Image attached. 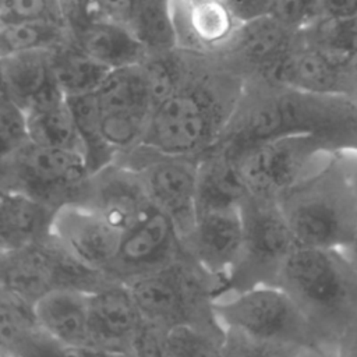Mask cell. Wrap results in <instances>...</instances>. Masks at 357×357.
<instances>
[{"instance_id": "484cf974", "label": "cell", "mask_w": 357, "mask_h": 357, "mask_svg": "<svg viewBox=\"0 0 357 357\" xmlns=\"http://www.w3.org/2000/svg\"><path fill=\"white\" fill-rule=\"evenodd\" d=\"M247 194V185L231 155L218 148L199 155L197 205L240 204Z\"/></svg>"}, {"instance_id": "9a60e30c", "label": "cell", "mask_w": 357, "mask_h": 357, "mask_svg": "<svg viewBox=\"0 0 357 357\" xmlns=\"http://www.w3.org/2000/svg\"><path fill=\"white\" fill-rule=\"evenodd\" d=\"M78 202L95 209L121 233L155 206L139 173L119 162L91 174Z\"/></svg>"}, {"instance_id": "cb8c5ba5", "label": "cell", "mask_w": 357, "mask_h": 357, "mask_svg": "<svg viewBox=\"0 0 357 357\" xmlns=\"http://www.w3.org/2000/svg\"><path fill=\"white\" fill-rule=\"evenodd\" d=\"M63 356L61 346L40 328L35 304L0 290V356Z\"/></svg>"}, {"instance_id": "2e32d148", "label": "cell", "mask_w": 357, "mask_h": 357, "mask_svg": "<svg viewBox=\"0 0 357 357\" xmlns=\"http://www.w3.org/2000/svg\"><path fill=\"white\" fill-rule=\"evenodd\" d=\"M121 231L82 202L60 206L50 236L85 265L107 275L121 240Z\"/></svg>"}, {"instance_id": "8d00e7d4", "label": "cell", "mask_w": 357, "mask_h": 357, "mask_svg": "<svg viewBox=\"0 0 357 357\" xmlns=\"http://www.w3.org/2000/svg\"><path fill=\"white\" fill-rule=\"evenodd\" d=\"M222 1L240 24L269 14V0H222Z\"/></svg>"}, {"instance_id": "836d02e7", "label": "cell", "mask_w": 357, "mask_h": 357, "mask_svg": "<svg viewBox=\"0 0 357 357\" xmlns=\"http://www.w3.org/2000/svg\"><path fill=\"white\" fill-rule=\"evenodd\" d=\"M29 141L25 109L0 92V156L17 151Z\"/></svg>"}, {"instance_id": "83f0119b", "label": "cell", "mask_w": 357, "mask_h": 357, "mask_svg": "<svg viewBox=\"0 0 357 357\" xmlns=\"http://www.w3.org/2000/svg\"><path fill=\"white\" fill-rule=\"evenodd\" d=\"M25 112L31 142L82 153L75 120L66 96L32 106Z\"/></svg>"}, {"instance_id": "f546056e", "label": "cell", "mask_w": 357, "mask_h": 357, "mask_svg": "<svg viewBox=\"0 0 357 357\" xmlns=\"http://www.w3.org/2000/svg\"><path fill=\"white\" fill-rule=\"evenodd\" d=\"M71 42V32L63 21H24L0 24V56L54 50Z\"/></svg>"}, {"instance_id": "1f68e13d", "label": "cell", "mask_w": 357, "mask_h": 357, "mask_svg": "<svg viewBox=\"0 0 357 357\" xmlns=\"http://www.w3.org/2000/svg\"><path fill=\"white\" fill-rule=\"evenodd\" d=\"M225 333L213 332L190 324L167 328L165 356H222Z\"/></svg>"}, {"instance_id": "5bb4252c", "label": "cell", "mask_w": 357, "mask_h": 357, "mask_svg": "<svg viewBox=\"0 0 357 357\" xmlns=\"http://www.w3.org/2000/svg\"><path fill=\"white\" fill-rule=\"evenodd\" d=\"M144 315L130 289L109 280L89 293V332L98 354L132 356Z\"/></svg>"}, {"instance_id": "603a6c76", "label": "cell", "mask_w": 357, "mask_h": 357, "mask_svg": "<svg viewBox=\"0 0 357 357\" xmlns=\"http://www.w3.org/2000/svg\"><path fill=\"white\" fill-rule=\"evenodd\" d=\"M49 237L0 252V290L35 304L42 296L57 289Z\"/></svg>"}, {"instance_id": "74e56055", "label": "cell", "mask_w": 357, "mask_h": 357, "mask_svg": "<svg viewBox=\"0 0 357 357\" xmlns=\"http://www.w3.org/2000/svg\"><path fill=\"white\" fill-rule=\"evenodd\" d=\"M176 6H185V4H190V3H194L197 0H173Z\"/></svg>"}, {"instance_id": "44dd1931", "label": "cell", "mask_w": 357, "mask_h": 357, "mask_svg": "<svg viewBox=\"0 0 357 357\" xmlns=\"http://www.w3.org/2000/svg\"><path fill=\"white\" fill-rule=\"evenodd\" d=\"M67 25L73 43L112 70L138 64L149 54L134 32L119 21L98 18L68 21Z\"/></svg>"}, {"instance_id": "8fae6325", "label": "cell", "mask_w": 357, "mask_h": 357, "mask_svg": "<svg viewBox=\"0 0 357 357\" xmlns=\"http://www.w3.org/2000/svg\"><path fill=\"white\" fill-rule=\"evenodd\" d=\"M244 240V219L240 204L197 205V216L185 250L220 280V297L227 278L240 258Z\"/></svg>"}, {"instance_id": "52a82bcc", "label": "cell", "mask_w": 357, "mask_h": 357, "mask_svg": "<svg viewBox=\"0 0 357 357\" xmlns=\"http://www.w3.org/2000/svg\"><path fill=\"white\" fill-rule=\"evenodd\" d=\"M276 284L297 303L314 329L346 305L349 280L336 250L297 245L286 258Z\"/></svg>"}, {"instance_id": "277c9868", "label": "cell", "mask_w": 357, "mask_h": 357, "mask_svg": "<svg viewBox=\"0 0 357 357\" xmlns=\"http://www.w3.org/2000/svg\"><path fill=\"white\" fill-rule=\"evenodd\" d=\"M91 172L79 151L28 142L0 156V188L28 194L56 209L78 202Z\"/></svg>"}, {"instance_id": "e0dca14e", "label": "cell", "mask_w": 357, "mask_h": 357, "mask_svg": "<svg viewBox=\"0 0 357 357\" xmlns=\"http://www.w3.org/2000/svg\"><path fill=\"white\" fill-rule=\"evenodd\" d=\"M350 59L305 43L298 38L297 45L278 63L266 78L305 93L340 96L346 92L349 84L347 61Z\"/></svg>"}, {"instance_id": "ac0fdd59", "label": "cell", "mask_w": 357, "mask_h": 357, "mask_svg": "<svg viewBox=\"0 0 357 357\" xmlns=\"http://www.w3.org/2000/svg\"><path fill=\"white\" fill-rule=\"evenodd\" d=\"M89 293L54 289L35 303L40 328L61 346L63 356L98 354L89 332Z\"/></svg>"}, {"instance_id": "7a4b0ae2", "label": "cell", "mask_w": 357, "mask_h": 357, "mask_svg": "<svg viewBox=\"0 0 357 357\" xmlns=\"http://www.w3.org/2000/svg\"><path fill=\"white\" fill-rule=\"evenodd\" d=\"M145 319L166 328L190 324L225 333L215 312L220 280L187 250L169 264L123 282Z\"/></svg>"}, {"instance_id": "d590c367", "label": "cell", "mask_w": 357, "mask_h": 357, "mask_svg": "<svg viewBox=\"0 0 357 357\" xmlns=\"http://www.w3.org/2000/svg\"><path fill=\"white\" fill-rule=\"evenodd\" d=\"M354 14H357V0H312L308 24L319 20L347 18Z\"/></svg>"}, {"instance_id": "6da1fadb", "label": "cell", "mask_w": 357, "mask_h": 357, "mask_svg": "<svg viewBox=\"0 0 357 357\" xmlns=\"http://www.w3.org/2000/svg\"><path fill=\"white\" fill-rule=\"evenodd\" d=\"M185 52L183 79L155 106L141 144L163 153L199 156L225 132L247 78L216 54Z\"/></svg>"}, {"instance_id": "e575fe53", "label": "cell", "mask_w": 357, "mask_h": 357, "mask_svg": "<svg viewBox=\"0 0 357 357\" xmlns=\"http://www.w3.org/2000/svg\"><path fill=\"white\" fill-rule=\"evenodd\" d=\"M311 1L312 0H269V15L300 31L308 24Z\"/></svg>"}, {"instance_id": "f1b7e54d", "label": "cell", "mask_w": 357, "mask_h": 357, "mask_svg": "<svg viewBox=\"0 0 357 357\" xmlns=\"http://www.w3.org/2000/svg\"><path fill=\"white\" fill-rule=\"evenodd\" d=\"M67 100L75 120L81 151L86 166L91 174H95L106 166L112 165L117 155V152L109 145L103 135L100 112L95 92L71 96L67 98Z\"/></svg>"}, {"instance_id": "4fadbf2b", "label": "cell", "mask_w": 357, "mask_h": 357, "mask_svg": "<svg viewBox=\"0 0 357 357\" xmlns=\"http://www.w3.org/2000/svg\"><path fill=\"white\" fill-rule=\"evenodd\" d=\"M298 38V31L268 14L240 24L216 56L245 78H266Z\"/></svg>"}, {"instance_id": "ffe728a7", "label": "cell", "mask_w": 357, "mask_h": 357, "mask_svg": "<svg viewBox=\"0 0 357 357\" xmlns=\"http://www.w3.org/2000/svg\"><path fill=\"white\" fill-rule=\"evenodd\" d=\"M106 18L127 25L149 53L178 47L173 0H96Z\"/></svg>"}, {"instance_id": "d6986e66", "label": "cell", "mask_w": 357, "mask_h": 357, "mask_svg": "<svg viewBox=\"0 0 357 357\" xmlns=\"http://www.w3.org/2000/svg\"><path fill=\"white\" fill-rule=\"evenodd\" d=\"M174 20L178 47L205 54L219 53L240 25L222 0L174 4Z\"/></svg>"}, {"instance_id": "d4e9b609", "label": "cell", "mask_w": 357, "mask_h": 357, "mask_svg": "<svg viewBox=\"0 0 357 357\" xmlns=\"http://www.w3.org/2000/svg\"><path fill=\"white\" fill-rule=\"evenodd\" d=\"M0 250H17L50 236L56 208L20 191L0 188Z\"/></svg>"}, {"instance_id": "d6a6232c", "label": "cell", "mask_w": 357, "mask_h": 357, "mask_svg": "<svg viewBox=\"0 0 357 357\" xmlns=\"http://www.w3.org/2000/svg\"><path fill=\"white\" fill-rule=\"evenodd\" d=\"M24 21H63V0H1L0 24Z\"/></svg>"}, {"instance_id": "ba28073f", "label": "cell", "mask_w": 357, "mask_h": 357, "mask_svg": "<svg viewBox=\"0 0 357 357\" xmlns=\"http://www.w3.org/2000/svg\"><path fill=\"white\" fill-rule=\"evenodd\" d=\"M324 141L312 135H283L259 142L234 159L250 194L278 198L319 169Z\"/></svg>"}, {"instance_id": "7402d4cb", "label": "cell", "mask_w": 357, "mask_h": 357, "mask_svg": "<svg viewBox=\"0 0 357 357\" xmlns=\"http://www.w3.org/2000/svg\"><path fill=\"white\" fill-rule=\"evenodd\" d=\"M50 52L33 50L0 56V92L25 110L64 96L53 75Z\"/></svg>"}, {"instance_id": "4316f807", "label": "cell", "mask_w": 357, "mask_h": 357, "mask_svg": "<svg viewBox=\"0 0 357 357\" xmlns=\"http://www.w3.org/2000/svg\"><path fill=\"white\" fill-rule=\"evenodd\" d=\"M50 64L66 98L95 92L112 70L81 50L73 40L50 52Z\"/></svg>"}, {"instance_id": "30bf717a", "label": "cell", "mask_w": 357, "mask_h": 357, "mask_svg": "<svg viewBox=\"0 0 357 357\" xmlns=\"http://www.w3.org/2000/svg\"><path fill=\"white\" fill-rule=\"evenodd\" d=\"M325 178L324 169H317L276 201L300 245L336 250L346 238V209Z\"/></svg>"}, {"instance_id": "5b68a950", "label": "cell", "mask_w": 357, "mask_h": 357, "mask_svg": "<svg viewBox=\"0 0 357 357\" xmlns=\"http://www.w3.org/2000/svg\"><path fill=\"white\" fill-rule=\"evenodd\" d=\"M241 211L243 248L223 294L257 284H276L286 258L300 245L275 198L248 192L241 201Z\"/></svg>"}, {"instance_id": "9c48e42d", "label": "cell", "mask_w": 357, "mask_h": 357, "mask_svg": "<svg viewBox=\"0 0 357 357\" xmlns=\"http://www.w3.org/2000/svg\"><path fill=\"white\" fill-rule=\"evenodd\" d=\"M95 96L109 145L117 153L139 145L155 109L142 64L110 70Z\"/></svg>"}, {"instance_id": "7c38bea8", "label": "cell", "mask_w": 357, "mask_h": 357, "mask_svg": "<svg viewBox=\"0 0 357 357\" xmlns=\"http://www.w3.org/2000/svg\"><path fill=\"white\" fill-rule=\"evenodd\" d=\"M185 250L172 218L156 205L121 234L107 276L124 282L173 261Z\"/></svg>"}, {"instance_id": "4dcf8cb0", "label": "cell", "mask_w": 357, "mask_h": 357, "mask_svg": "<svg viewBox=\"0 0 357 357\" xmlns=\"http://www.w3.org/2000/svg\"><path fill=\"white\" fill-rule=\"evenodd\" d=\"M305 43L347 56L357 57V14L340 20H319L298 31Z\"/></svg>"}, {"instance_id": "8992f818", "label": "cell", "mask_w": 357, "mask_h": 357, "mask_svg": "<svg viewBox=\"0 0 357 357\" xmlns=\"http://www.w3.org/2000/svg\"><path fill=\"white\" fill-rule=\"evenodd\" d=\"M198 160L199 156L163 153L142 144L114 159L139 173L153 205L172 218L184 245L197 216Z\"/></svg>"}, {"instance_id": "3957f363", "label": "cell", "mask_w": 357, "mask_h": 357, "mask_svg": "<svg viewBox=\"0 0 357 357\" xmlns=\"http://www.w3.org/2000/svg\"><path fill=\"white\" fill-rule=\"evenodd\" d=\"M225 328L273 344L287 356L311 353L315 329L290 294L278 284H257L215 300Z\"/></svg>"}]
</instances>
